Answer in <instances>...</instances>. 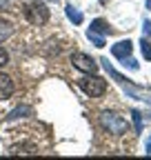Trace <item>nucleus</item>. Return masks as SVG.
Returning a JSON list of instances; mask_svg holds the SVG:
<instances>
[{"label":"nucleus","mask_w":151,"mask_h":160,"mask_svg":"<svg viewBox=\"0 0 151 160\" xmlns=\"http://www.w3.org/2000/svg\"><path fill=\"white\" fill-rule=\"evenodd\" d=\"M100 125L111 136H124L129 131V122L120 113H116V111H102L100 113Z\"/></svg>","instance_id":"1"},{"label":"nucleus","mask_w":151,"mask_h":160,"mask_svg":"<svg viewBox=\"0 0 151 160\" xmlns=\"http://www.w3.org/2000/svg\"><path fill=\"white\" fill-rule=\"evenodd\" d=\"M25 18L33 27H42L47 20H49V7L40 0H27L25 5Z\"/></svg>","instance_id":"2"},{"label":"nucleus","mask_w":151,"mask_h":160,"mask_svg":"<svg viewBox=\"0 0 151 160\" xmlns=\"http://www.w3.org/2000/svg\"><path fill=\"white\" fill-rule=\"evenodd\" d=\"M78 87L89 96V98H100L107 93V80L96 76V73H89L87 78H80L78 80Z\"/></svg>","instance_id":"3"},{"label":"nucleus","mask_w":151,"mask_h":160,"mask_svg":"<svg viewBox=\"0 0 151 160\" xmlns=\"http://www.w3.org/2000/svg\"><path fill=\"white\" fill-rule=\"evenodd\" d=\"M71 62H73V67L78 69V71H85V73H96L98 71V62L91 56L82 53V51H76L71 56Z\"/></svg>","instance_id":"4"},{"label":"nucleus","mask_w":151,"mask_h":160,"mask_svg":"<svg viewBox=\"0 0 151 160\" xmlns=\"http://www.w3.org/2000/svg\"><path fill=\"white\" fill-rule=\"evenodd\" d=\"M16 91V85H13V80L9 73H2L0 71V100H9Z\"/></svg>","instance_id":"5"},{"label":"nucleus","mask_w":151,"mask_h":160,"mask_svg":"<svg viewBox=\"0 0 151 160\" xmlns=\"http://www.w3.org/2000/svg\"><path fill=\"white\" fill-rule=\"evenodd\" d=\"M131 49H134L131 40H120V42H116V45L111 47V56L118 58V60H122V58H129L131 56Z\"/></svg>","instance_id":"6"},{"label":"nucleus","mask_w":151,"mask_h":160,"mask_svg":"<svg viewBox=\"0 0 151 160\" xmlns=\"http://www.w3.org/2000/svg\"><path fill=\"white\" fill-rule=\"evenodd\" d=\"M89 31H93V33H100V36H107V33H113V29L105 22V20H93L91 22V29Z\"/></svg>","instance_id":"7"},{"label":"nucleus","mask_w":151,"mask_h":160,"mask_svg":"<svg viewBox=\"0 0 151 160\" xmlns=\"http://www.w3.org/2000/svg\"><path fill=\"white\" fill-rule=\"evenodd\" d=\"M65 11H67V18L71 20L73 25H82V20H85V16H82V13H80L78 9H76L73 5H67V7H65Z\"/></svg>","instance_id":"8"},{"label":"nucleus","mask_w":151,"mask_h":160,"mask_svg":"<svg viewBox=\"0 0 151 160\" xmlns=\"http://www.w3.org/2000/svg\"><path fill=\"white\" fill-rule=\"evenodd\" d=\"M13 25L11 22H7V20H0V42H5V40H9L11 36H13Z\"/></svg>","instance_id":"9"},{"label":"nucleus","mask_w":151,"mask_h":160,"mask_svg":"<svg viewBox=\"0 0 151 160\" xmlns=\"http://www.w3.org/2000/svg\"><path fill=\"white\" fill-rule=\"evenodd\" d=\"M22 116H31V107H16L7 116V120H16V118H22Z\"/></svg>","instance_id":"10"},{"label":"nucleus","mask_w":151,"mask_h":160,"mask_svg":"<svg viewBox=\"0 0 151 160\" xmlns=\"http://www.w3.org/2000/svg\"><path fill=\"white\" fill-rule=\"evenodd\" d=\"M140 51H142L144 60H151V42H149L147 38H142V40H140Z\"/></svg>","instance_id":"11"},{"label":"nucleus","mask_w":151,"mask_h":160,"mask_svg":"<svg viewBox=\"0 0 151 160\" xmlns=\"http://www.w3.org/2000/svg\"><path fill=\"white\" fill-rule=\"evenodd\" d=\"M87 38L91 40L96 47H105V38L100 36V33H93V31H87Z\"/></svg>","instance_id":"12"},{"label":"nucleus","mask_w":151,"mask_h":160,"mask_svg":"<svg viewBox=\"0 0 151 160\" xmlns=\"http://www.w3.org/2000/svg\"><path fill=\"white\" fill-rule=\"evenodd\" d=\"M131 116H134V122H136V133H140L142 131V113L140 111H131Z\"/></svg>","instance_id":"13"},{"label":"nucleus","mask_w":151,"mask_h":160,"mask_svg":"<svg viewBox=\"0 0 151 160\" xmlns=\"http://www.w3.org/2000/svg\"><path fill=\"white\" fill-rule=\"evenodd\" d=\"M122 65H124V67H129V69H134V71H136V69L140 67V65L136 62L134 58H122Z\"/></svg>","instance_id":"14"},{"label":"nucleus","mask_w":151,"mask_h":160,"mask_svg":"<svg viewBox=\"0 0 151 160\" xmlns=\"http://www.w3.org/2000/svg\"><path fill=\"white\" fill-rule=\"evenodd\" d=\"M7 62H9V53H7V49H2V47H0V69H2Z\"/></svg>","instance_id":"15"},{"label":"nucleus","mask_w":151,"mask_h":160,"mask_svg":"<svg viewBox=\"0 0 151 160\" xmlns=\"http://www.w3.org/2000/svg\"><path fill=\"white\" fill-rule=\"evenodd\" d=\"M142 31H144L147 36H151V22H149V20H144V25H142Z\"/></svg>","instance_id":"16"},{"label":"nucleus","mask_w":151,"mask_h":160,"mask_svg":"<svg viewBox=\"0 0 151 160\" xmlns=\"http://www.w3.org/2000/svg\"><path fill=\"white\" fill-rule=\"evenodd\" d=\"M149 156H151V136H149V140H147V149H144Z\"/></svg>","instance_id":"17"},{"label":"nucleus","mask_w":151,"mask_h":160,"mask_svg":"<svg viewBox=\"0 0 151 160\" xmlns=\"http://www.w3.org/2000/svg\"><path fill=\"white\" fill-rule=\"evenodd\" d=\"M107 2H109V0H100V5H107Z\"/></svg>","instance_id":"18"},{"label":"nucleus","mask_w":151,"mask_h":160,"mask_svg":"<svg viewBox=\"0 0 151 160\" xmlns=\"http://www.w3.org/2000/svg\"><path fill=\"white\" fill-rule=\"evenodd\" d=\"M147 7H149V9H151V0H149V2H147Z\"/></svg>","instance_id":"19"},{"label":"nucleus","mask_w":151,"mask_h":160,"mask_svg":"<svg viewBox=\"0 0 151 160\" xmlns=\"http://www.w3.org/2000/svg\"><path fill=\"white\" fill-rule=\"evenodd\" d=\"M49 2H58V0H49Z\"/></svg>","instance_id":"20"}]
</instances>
